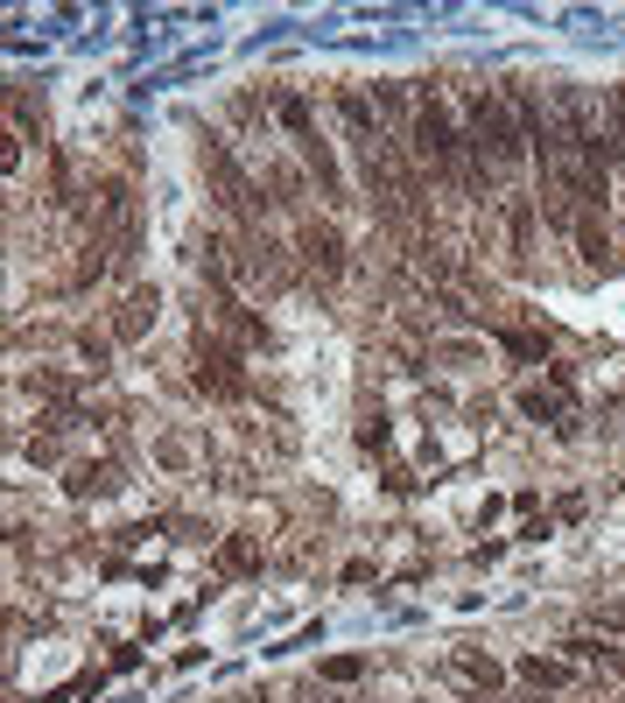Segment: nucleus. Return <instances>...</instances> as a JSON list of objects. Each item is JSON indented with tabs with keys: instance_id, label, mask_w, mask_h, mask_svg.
<instances>
[{
	"instance_id": "obj_1",
	"label": "nucleus",
	"mask_w": 625,
	"mask_h": 703,
	"mask_svg": "<svg viewBox=\"0 0 625 703\" xmlns=\"http://www.w3.org/2000/svg\"><path fill=\"white\" fill-rule=\"evenodd\" d=\"M464 148H472V190L506 184V176L527 162V135H520V113H513V99H506V92H478V99H472V127H464Z\"/></svg>"
},
{
	"instance_id": "obj_2",
	"label": "nucleus",
	"mask_w": 625,
	"mask_h": 703,
	"mask_svg": "<svg viewBox=\"0 0 625 703\" xmlns=\"http://www.w3.org/2000/svg\"><path fill=\"white\" fill-rule=\"evenodd\" d=\"M415 162L436 176L443 190H472V148H464V135L450 127V106H443L436 92L415 99Z\"/></svg>"
},
{
	"instance_id": "obj_3",
	"label": "nucleus",
	"mask_w": 625,
	"mask_h": 703,
	"mask_svg": "<svg viewBox=\"0 0 625 703\" xmlns=\"http://www.w3.org/2000/svg\"><path fill=\"white\" fill-rule=\"evenodd\" d=\"M197 169H205V190H211V205L232 218V226H260V184L247 169L232 162V148H226V135H197Z\"/></svg>"
},
{
	"instance_id": "obj_4",
	"label": "nucleus",
	"mask_w": 625,
	"mask_h": 703,
	"mask_svg": "<svg viewBox=\"0 0 625 703\" xmlns=\"http://www.w3.org/2000/svg\"><path fill=\"white\" fill-rule=\"evenodd\" d=\"M190 380L211 394V402H247L254 380H247V359H239V345L232 338H218L197 324V338H190Z\"/></svg>"
},
{
	"instance_id": "obj_5",
	"label": "nucleus",
	"mask_w": 625,
	"mask_h": 703,
	"mask_svg": "<svg viewBox=\"0 0 625 703\" xmlns=\"http://www.w3.org/2000/svg\"><path fill=\"white\" fill-rule=\"evenodd\" d=\"M296 254H302L309 275L345 281V232L330 226V218H302V226H296Z\"/></svg>"
},
{
	"instance_id": "obj_6",
	"label": "nucleus",
	"mask_w": 625,
	"mask_h": 703,
	"mask_svg": "<svg viewBox=\"0 0 625 703\" xmlns=\"http://www.w3.org/2000/svg\"><path fill=\"white\" fill-rule=\"evenodd\" d=\"M205 310H211V324H218V331H226L232 345H267V317L247 310V303H239L226 281H211V303H205Z\"/></svg>"
},
{
	"instance_id": "obj_7",
	"label": "nucleus",
	"mask_w": 625,
	"mask_h": 703,
	"mask_svg": "<svg viewBox=\"0 0 625 703\" xmlns=\"http://www.w3.org/2000/svg\"><path fill=\"white\" fill-rule=\"evenodd\" d=\"M155 310H162V296H155V289H127V296H120V310H113V338H120V345L148 338Z\"/></svg>"
},
{
	"instance_id": "obj_8",
	"label": "nucleus",
	"mask_w": 625,
	"mask_h": 703,
	"mask_svg": "<svg viewBox=\"0 0 625 703\" xmlns=\"http://www.w3.org/2000/svg\"><path fill=\"white\" fill-rule=\"evenodd\" d=\"M63 493H71V499H106V493H120V465H106V457H85V465L63 472Z\"/></svg>"
},
{
	"instance_id": "obj_9",
	"label": "nucleus",
	"mask_w": 625,
	"mask_h": 703,
	"mask_svg": "<svg viewBox=\"0 0 625 703\" xmlns=\"http://www.w3.org/2000/svg\"><path fill=\"white\" fill-rule=\"evenodd\" d=\"M506 239H513V268H527V254H534V197H520V190L506 197Z\"/></svg>"
},
{
	"instance_id": "obj_10",
	"label": "nucleus",
	"mask_w": 625,
	"mask_h": 703,
	"mask_svg": "<svg viewBox=\"0 0 625 703\" xmlns=\"http://www.w3.org/2000/svg\"><path fill=\"white\" fill-rule=\"evenodd\" d=\"M569 675H576L569 654H527V662H520V683H534V690H563Z\"/></svg>"
},
{
	"instance_id": "obj_11",
	"label": "nucleus",
	"mask_w": 625,
	"mask_h": 703,
	"mask_svg": "<svg viewBox=\"0 0 625 703\" xmlns=\"http://www.w3.org/2000/svg\"><path fill=\"white\" fill-rule=\"evenodd\" d=\"M302 162L317 169V190H324V197H345V176H338V162H330V141H324V135L302 141Z\"/></svg>"
},
{
	"instance_id": "obj_12",
	"label": "nucleus",
	"mask_w": 625,
	"mask_h": 703,
	"mask_svg": "<svg viewBox=\"0 0 625 703\" xmlns=\"http://www.w3.org/2000/svg\"><path fill=\"white\" fill-rule=\"evenodd\" d=\"M499 345L513 352V359H527V366H542V359H548V331H534V324H506Z\"/></svg>"
},
{
	"instance_id": "obj_13",
	"label": "nucleus",
	"mask_w": 625,
	"mask_h": 703,
	"mask_svg": "<svg viewBox=\"0 0 625 703\" xmlns=\"http://www.w3.org/2000/svg\"><path fill=\"white\" fill-rule=\"evenodd\" d=\"M275 120L288 127V141H296V148L317 135V120H309V99H302V92H281V99H275Z\"/></svg>"
},
{
	"instance_id": "obj_14",
	"label": "nucleus",
	"mask_w": 625,
	"mask_h": 703,
	"mask_svg": "<svg viewBox=\"0 0 625 703\" xmlns=\"http://www.w3.org/2000/svg\"><path fill=\"white\" fill-rule=\"evenodd\" d=\"M450 669H457V675H472V683H485V690H499V683H506V669L493 662V654H478V647H457V654H450Z\"/></svg>"
},
{
	"instance_id": "obj_15",
	"label": "nucleus",
	"mask_w": 625,
	"mask_h": 703,
	"mask_svg": "<svg viewBox=\"0 0 625 703\" xmlns=\"http://www.w3.org/2000/svg\"><path fill=\"white\" fill-rule=\"evenodd\" d=\"M520 415H527V423H555V429H569L563 394H542V387H527V394H520Z\"/></svg>"
},
{
	"instance_id": "obj_16",
	"label": "nucleus",
	"mask_w": 625,
	"mask_h": 703,
	"mask_svg": "<svg viewBox=\"0 0 625 703\" xmlns=\"http://www.w3.org/2000/svg\"><path fill=\"white\" fill-rule=\"evenodd\" d=\"M260 556H254V542L247 535H232V542H218V570H226V577H247Z\"/></svg>"
},
{
	"instance_id": "obj_17",
	"label": "nucleus",
	"mask_w": 625,
	"mask_h": 703,
	"mask_svg": "<svg viewBox=\"0 0 625 703\" xmlns=\"http://www.w3.org/2000/svg\"><path fill=\"white\" fill-rule=\"evenodd\" d=\"M359 675H366L359 654H330V662H324V683H359Z\"/></svg>"
},
{
	"instance_id": "obj_18",
	"label": "nucleus",
	"mask_w": 625,
	"mask_h": 703,
	"mask_svg": "<svg viewBox=\"0 0 625 703\" xmlns=\"http://www.w3.org/2000/svg\"><path fill=\"white\" fill-rule=\"evenodd\" d=\"M106 352H113V338H92V331H78V359L92 366V373H106Z\"/></svg>"
},
{
	"instance_id": "obj_19",
	"label": "nucleus",
	"mask_w": 625,
	"mask_h": 703,
	"mask_svg": "<svg viewBox=\"0 0 625 703\" xmlns=\"http://www.w3.org/2000/svg\"><path fill=\"white\" fill-rule=\"evenodd\" d=\"M359 450H387V415H366L359 423Z\"/></svg>"
},
{
	"instance_id": "obj_20",
	"label": "nucleus",
	"mask_w": 625,
	"mask_h": 703,
	"mask_svg": "<svg viewBox=\"0 0 625 703\" xmlns=\"http://www.w3.org/2000/svg\"><path fill=\"white\" fill-rule=\"evenodd\" d=\"M597 626H625V598H618V605H605V612H597Z\"/></svg>"
},
{
	"instance_id": "obj_21",
	"label": "nucleus",
	"mask_w": 625,
	"mask_h": 703,
	"mask_svg": "<svg viewBox=\"0 0 625 703\" xmlns=\"http://www.w3.org/2000/svg\"><path fill=\"white\" fill-rule=\"evenodd\" d=\"M478 703H485V696H478ZM493 703H499V696H493Z\"/></svg>"
}]
</instances>
